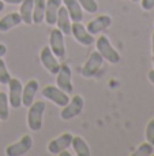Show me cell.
<instances>
[{
	"label": "cell",
	"mask_w": 154,
	"mask_h": 156,
	"mask_svg": "<svg viewBox=\"0 0 154 156\" xmlns=\"http://www.w3.org/2000/svg\"><path fill=\"white\" fill-rule=\"evenodd\" d=\"M102 63H104V58L100 55V52L93 51L89 55V59L86 60V63L82 67V76L85 78H92L97 76L100 69L102 67Z\"/></svg>",
	"instance_id": "cell-4"
},
{
	"label": "cell",
	"mask_w": 154,
	"mask_h": 156,
	"mask_svg": "<svg viewBox=\"0 0 154 156\" xmlns=\"http://www.w3.org/2000/svg\"><path fill=\"white\" fill-rule=\"evenodd\" d=\"M40 60H41V65L44 66V69H46L51 74L56 76L57 71H59V69H60V62L53 55V52L51 51L49 47H44V48L41 49Z\"/></svg>",
	"instance_id": "cell-10"
},
{
	"label": "cell",
	"mask_w": 154,
	"mask_h": 156,
	"mask_svg": "<svg viewBox=\"0 0 154 156\" xmlns=\"http://www.w3.org/2000/svg\"><path fill=\"white\" fill-rule=\"evenodd\" d=\"M153 152H154V145H152L150 143L146 141V143L141 144V145L132 152V155L134 156H150V155H153Z\"/></svg>",
	"instance_id": "cell-23"
},
{
	"label": "cell",
	"mask_w": 154,
	"mask_h": 156,
	"mask_svg": "<svg viewBox=\"0 0 154 156\" xmlns=\"http://www.w3.org/2000/svg\"><path fill=\"white\" fill-rule=\"evenodd\" d=\"M71 67L67 63H60V69L56 74V86H59L62 90H64L65 93H72L74 86L72 81H71Z\"/></svg>",
	"instance_id": "cell-7"
},
{
	"label": "cell",
	"mask_w": 154,
	"mask_h": 156,
	"mask_svg": "<svg viewBox=\"0 0 154 156\" xmlns=\"http://www.w3.org/2000/svg\"><path fill=\"white\" fill-rule=\"evenodd\" d=\"M64 3V7L67 8L68 15L72 22H81L83 19V11L78 0H62Z\"/></svg>",
	"instance_id": "cell-17"
},
{
	"label": "cell",
	"mask_w": 154,
	"mask_h": 156,
	"mask_svg": "<svg viewBox=\"0 0 154 156\" xmlns=\"http://www.w3.org/2000/svg\"><path fill=\"white\" fill-rule=\"evenodd\" d=\"M71 147L74 148L75 154L78 156H90L92 151H90L89 144L85 141V138L79 137V136H74L72 141H71Z\"/></svg>",
	"instance_id": "cell-20"
},
{
	"label": "cell",
	"mask_w": 154,
	"mask_h": 156,
	"mask_svg": "<svg viewBox=\"0 0 154 156\" xmlns=\"http://www.w3.org/2000/svg\"><path fill=\"white\" fill-rule=\"evenodd\" d=\"M33 5L34 0H22L19 7V15L22 18V22L26 25H33Z\"/></svg>",
	"instance_id": "cell-19"
},
{
	"label": "cell",
	"mask_w": 154,
	"mask_h": 156,
	"mask_svg": "<svg viewBox=\"0 0 154 156\" xmlns=\"http://www.w3.org/2000/svg\"><path fill=\"white\" fill-rule=\"evenodd\" d=\"M141 5L145 11H150L154 8V0H141Z\"/></svg>",
	"instance_id": "cell-27"
},
{
	"label": "cell",
	"mask_w": 154,
	"mask_h": 156,
	"mask_svg": "<svg viewBox=\"0 0 154 156\" xmlns=\"http://www.w3.org/2000/svg\"><path fill=\"white\" fill-rule=\"evenodd\" d=\"M132 3H138V2H141V0H131Z\"/></svg>",
	"instance_id": "cell-33"
},
{
	"label": "cell",
	"mask_w": 154,
	"mask_h": 156,
	"mask_svg": "<svg viewBox=\"0 0 154 156\" xmlns=\"http://www.w3.org/2000/svg\"><path fill=\"white\" fill-rule=\"evenodd\" d=\"M152 52H153V56H154V32L152 36Z\"/></svg>",
	"instance_id": "cell-31"
},
{
	"label": "cell",
	"mask_w": 154,
	"mask_h": 156,
	"mask_svg": "<svg viewBox=\"0 0 154 156\" xmlns=\"http://www.w3.org/2000/svg\"><path fill=\"white\" fill-rule=\"evenodd\" d=\"M46 104L44 101H34L27 111V126L33 132H38L42 127V118Z\"/></svg>",
	"instance_id": "cell-2"
},
{
	"label": "cell",
	"mask_w": 154,
	"mask_h": 156,
	"mask_svg": "<svg viewBox=\"0 0 154 156\" xmlns=\"http://www.w3.org/2000/svg\"><path fill=\"white\" fill-rule=\"evenodd\" d=\"M40 89V83L37 80H30L22 89V105L29 108L34 103V96Z\"/></svg>",
	"instance_id": "cell-13"
},
{
	"label": "cell",
	"mask_w": 154,
	"mask_h": 156,
	"mask_svg": "<svg viewBox=\"0 0 154 156\" xmlns=\"http://www.w3.org/2000/svg\"><path fill=\"white\" fill-rule=\"evenodd\" d=\"M45 2L46 0H34L33 5V23L41 25L45 19Z\"/></svg>",
	"instance_id": "cell-21"
},
{
	"label": "cell",
	"mask_w": 154,
	"mask_h": 156,
	"mask_svg": "<svg viewBox=\"0 0 154 156\" xmlns=\"http://www.w3.org/2000/svg\"><path fill=\"white\" fill-rule=\"evenodd\" d=\"M3 10H4V2H3V0H0V12H2Z\"/></svg>",
	"instance_id": "cell-32"
},
{
	"label": "cell",
	"mask_w": 154,
	"mask_h": 156,
	"mask_svg": "<svg viewBox=\"0 0 154 156\" xmlns=\"http://www.w3.org/2000/svg\"><path fill=\"white\" fill-rule=\"evenodd\" d=\"M10 80H11V76H10V73H8L5 62L3 60V58H0V83H2V85H7Z\"/></svg>",
	"instance_id": "cell-25"
},
{
	"label": "cell",
	"mask_w": 154,
	"mask_h": 156,
	"mask_svg": "<svg viewBox=\"0 0 154 156\" xmlns=\"http://www.w3.org/2000/svg\"><path fill=\"white\" fill-rule=\"evenodd\" d=\"M10 103H8V94L0 92V121H7L10 116Z\"/></svg>",
	"instance_id": "cell-22"
},
{
	"label": "cell",
	"mask_w": 154,
	"mask_h": 156,
	"mask_svg": "<svg viewBox=\"0 0 154 156\" xmlns=\"http://www.w3.org/2000/svg\"><path fill=\"white\" fill-rule=\"evenodd\" d=\"M146 141L154 145V118L152 121H149L146 126Z\"/></svg>",
	"instance_id": "cell-26"
},
{
	"label": "cell",
	"mask_w": 154,
	"mask_h": 156,
	"mask_svg": "<svg viewBox=\"0 0 154 156\" xmlns=\"http://www.w3.org/2000/svg\"><path fill=\"white\" fill-rule=\"evenodd\" d=\"M8 103L12 108H19L22 107V82L18 78H12L8 81Z\"/></svg>",
	"instance_id": "cell-8"
},
{
	"label": "cell",
	"mask_w": 154,
	"mask_h": 156,
	"mask_svg": "<svg viewBox=\"0 0 154 156\" xmlns=\"http://www.w3.org/2000/svg\"><path fill=\"white\" fill-rule=\"evenodd\" d=\"M95 47H97V51L100 52V55L104 58V60L109 62L111 65H117L122 59L120 54L113 48V45L111 44L106 36H100L95 40Z\"/></svg>",
	"instance_id": "cell-1"
},
{
	"label": "cell",
	"mask_w": 154,
	"mask_h": 156,
	"mask_svg": "<svg viewBox=\"0 0 154 156\" xmlns=\"http://www.w3.org/2000/svg\"><path fill=\"white\" fill-rule=\"evenodd\" d=\"M153 65H154V56H153Z\"/></svg>",
	"instance_id": "cell-34"
},
{
	"label": "cell",
	"mask_w": 154,
	"mask_h": 156,
	"mask_svg": "<svg viewBox=\"0 0 154 156\" xmlns=\"http://www.w3.org/2000/svg\"><path fill=\"white\" fill-rule=\"evenodd\" d=\"M71 34L74 36V38H75L79 44L86 45V47L92 45L95 41L93 34H90V33L87 32L86 26H83L81 22H72V23H71Z\"/></svg>",
	"instance_id": "cell-11"
},
{
	"label": "cell",
	"mask_w": 154,
	"mask_h": 156,
	"mask_svg": "<svg viewBox=\"0 0 154 156\" xmlns=\"http://www.w3.org/2000/svg\"><path fill=\"white\" fill-rule=\"evenodd\" d=\"M4 3H8V4H21L22 0H3Z\"/></svg>",
	"instance_id": "cell-30"
},
{
	"label": "cell",
	"mask_w": 154,
	"mask_h": 156,
	"mask_svg": "<svg viewBox=\"0 0 154 156\" xmlns=\"http://www.w3.org/2000/svg\"><path fill=\"white\" fill-rule=\"evenodd\" d=\"M111 23H112V19L109 15H98L97 18H94L93 21H90L87 23L86 29L90 34L94 36V34H98L100 32H102V30L108 29L111 26Z\"/></svg>",
	"instance_id": "cell-14"
},
{
	"label": "cell",
	"mask_w": 154,
	"mask_h": 156,
	"mask_svg": "<svg viewBox=\"0 0 154 156\" xmlns=\"http://www.w3.org/2000/svg\"><path fill=\"white\" fill-rule=\"evenodd\" d=\"M56 25H57V29L62 30L63 34H65V36L71 34V18L68 15L67 8L63 7V5H60L59 12H57Z\"/></svg>",
	"instance_id": "cell-16"
},
{
	"label": "cell",
	"mask_w": 154,
	"mask_h": 156,
	"mask_svg": "<svg viewBox=\"0 0 154 156\" xmlns=\"http://www.w3.org/2000/svg\"><path fill=\"white\" fill-rule=\"evenodd\" d=\"M83 105H85L83 97L79 96V94H75L72 99H70L68 104L63 107L62 112H60V116H62V119H64V121H70V119L75 118V116H78L79 114L82 112Z\"/></svg>",
	"instance_id": "cell-6"
},
{
	"label": "cell",
	"mask_w": 154,
	"mask_h": 156,
	"mask_svg": "<svg viewBox=\"0 0 154 156\" xmlns=\"http://www.w3.org/2000/svg\"><path fill=\"white\" fill-rule=\"evenodd\" d=\"M81 7L86 10L89 14H95L98 11V4L95 0H78Z\"/></svg>",
	"instance_id": "cell-24"
},
{
	"label": "cell",
	"mask_w": 154,
	"mask_h": 156,
	"mask_svg": "<svg viewBox=\"0 0 154 156\" xmlns=\"http://www.w3.org/2000/svg\"><path fill=\"white\" fill-rule=\"evenodd\" d=\"M49 48L57 59H63L65 56V44L64 34L59 29H52L49 33Z\"/></svg>",
	"instance_id": "cell-3"
},
{
	"label": "cell",
	"mask_w": 154,
	"mask_h": 156,
	"mask_svg": "<svg viewBox=\"0 0 154 156\" xmlns=\"http://www.w3.org/2000/svg\"><path fill=\"white\" fill-rule=\"evenodd\" d=\"M19 23H22V18L19 12H10L0 19V32H8L12 27L18 26Z\"/></svg>",
	"instance_id": "cell-18"
},
{
	"label": "cell",
	"mask_w": 154,
	"mask_h": 156,
	"mask_svg": "<svg viewBox=\"0 0 154 156\" xmlns=\"http://www.w3.org/2000/svg\"><path fill=\"white\" fill-rule=\"evenodd\" d=\"M62 3H63L62 0H46L45 2V19L44 21L49 26L56 25L57 12H59V8L62 5Z\"/></svg>",
	"instance_id": "cell-15"
},
{
	"label": "cell",
	"mask_w": 154,
	"mask_h": 156,
	"mask_svg": "<svg viewBox=\"0 0 154 156\" xmlns=\"http://www.w3.org/2000/svg\"><path fill=\"white\" fill-rule=\"evenodd\" d=\"M147 78H149V81L154 85V70H150L149 73H147Z\"/></svg>",
	"instance_id": "cell-29"
},
{
	"label": "cell",
	"mask_w": 154,
	"mask_h": 156,
	"mask_svg": "<svg viewBox=\"0 0 154 156\" xmlns=\"http://www.w3.org/2000/svg\"><path fill=\"white\" fill-rule=\"evenodd\" d=\"M33 147V138L29 134H25L23 137H21V140L16 141L14 144L5 148V155L7 156H22L32 149Z\"/></svg>",
	"instance_id": "cell-9"
},
{
	"label": "cell",
	"mask_w": 154,
	"mask_h": 156,
	"mask_svg": "<svg viewBox=\"0 0 154 156\" xmlns=\"http://www.w3.org/2000/svg\"><path fill=\"white\" fill-rule=\"evenodd\" d=\"M5 54H7V47L4 44H0V58H3Z\"/></svg>",
	"instance_id": "cell-28"
},
{
	"label": "cell",
	"mask_w": 154,
	"mask_h": 156,
	"mask_svg": "<svg viewBox=\"0 0 154 156\" xmlns=\"http://www.w3.org/2000/svg\"><path fill=\"white\" fill-rule=\"evenodd\" d=\"M74 136L71 133H63L62 136L53 138L49 141L48 144V151L52 155H59L62 151L67 149L68 147H71V141H72Z\"/></svg>",
	"instance_id": "cell-12"
},
{
	"label": "cell",
	"mask_w": 154,
	"mask_h": 156,
	"mask_svg": "<svg viewBox=\"0 0 154 156\" xmlns=\"http://www.w3.org/2000/svg\"><path fill=\"white\" fill-rule=\"evenodd\" d=\"M42 96L45 99L51 100L52 103H55L59 107H64L68 104L70 101V96L68 93H65L64 90L59 88V86H53V85H48L42 89Z\"/></svg>",
	"instance_id": "cell-5"
}]
</instances>
